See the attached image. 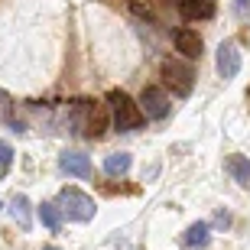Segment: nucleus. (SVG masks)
Listing matches in <instances>:
<instances>
[{
  "label": "nucleus",
  "mask_w": 250,
  "mask_h": 250,
  "mask_svg": "<svg viewBox=\"0 0 250 250\" xmlns=\"http://www.w3.org/2000/svg\"><path fill=\"white\" fill-rule=\"evenodd\" d=\"M72 127L88 140H98L107 133L111 127V111H107V104H98V101H88V98H78L72 101Z\"/></svg>",
  "instance_id": "nucleus-1"
},
{
  "label": "nucleus",
  "mask_w": 250,
  "mask_h": 250,
  "mask_svg": "<svg viewBox=\"0 0 250 250\" xmlns=\"http://www.w3.org/2000/svg\"><path fill=\"white\" fill-rule=\"evenodd\" d=\"M107 111H111L114 130H121V133H133V130H140L146 124V114L140 111V101H133L121 88L107 91Z\"/></svg>",
  "instance_id": "nucleus-2"
},
{
  "label": "nucleus",
  "mask_w": 250,
  "mask_h": 250,
  "mask_svg": "<svg viewBox=\"0 0 250 250\" xmlns=\"http://www.w3.org/2000/svg\"><path fill=\"white\" fill-rule=\"evenodd\" d=\"M59 211L68 218V221H91L94 214H98V205H94L91 195H84L82 188L75 186H65L62 192H59Z\"/></svg>",
  "instance_id": "nucleus-3"
},
{
  "label": "nucleus",
  "mask_w": 250,
  "mask_h": 250,
  "mask_svg": "<svg viewBox=\"0 0 250 250\" xmlns=\"http://www.w3.org/2000/svg\"><path fill=\"white\" fill-rule=\"evenodd\" d=\"M159 72H163V82H166L179 98H188V94H192L195 72H192V65H188V62H182V59H166Z\"/></svg>",
  "instance_id": "nucleus-4"
},
{
  "label": "nucleus",
  "mask_w": 250,
  "mask_h": 250,
  "mask_svg": "<svg viewBox=\"0 0 250 250\" xmlns=\"http://www.w3.org/2000/svg\"><path fill=\"white\" fill-rule=\"evenodd\" d=\"M140 111L146 114V121H163L172 111V101H169V94L159 84H146L140 91Z\"/></svg>",
  "instance_id": "nucleus-5"
},
{
  "label": "nucleus",
  "mask_w": 250,
  "mask_h": 250,
  "mask_svg": "<svg viewBox=\"0 0 250 250\" xmlns=\"http://www.w3.org/2000/svg\"><path fill=\"white\" fill-rule=\"evenodd\" d=\"M214 65H218V75H221L224 82L237 78V72H241V49H237V42H234V39H228V42H221V46H218Z\"/></svg>",
  "instance_id": "nucleus-6"
},
{
  "label": "nucleus",
  "mask_w": 250,
  "mask_h": 250,
  "mask_svg": "<svg viewBox=\"0 0 250 250\" xmlns=\"http://www.w3.org/2000/svg\"><path fill=\"white\" fill-rule=\"evenodd\" d=\"M176 52H182V59H198L202 56V36L195 33V29H188V26H182V29H176Z\"/></svg>",
  "instance_id": "nucleus-7"
},
{
  "label": "nucleus",
  "mask_w": 250,
  "mask_h": 250,
  "mask_svg": "<svg viewBox=\"0 0 250 250\" xmlns=\"http://www.w3.org/2000/svg\"><path fill=\"white\" fill-rule=\"evenodd\" d=\"M182 20H211L214 17V0H176Z\"/></svg>",
  "instance_id": "nucleus-8"
},
{
  "label": "nucleus",
  "mask_w": 250,
  "mask_h": 250,
  "mask_svg": "<svg viewBox=\"0 0 250 250\" xmlns=\"http://www.w3.org/2000/svg\"><path fill=\"white\" fill-rule=\"evenodd\" d=\"M208 241H211V224H208V221L188 224V231L182 234V244H186V250H205V247H208Z\"/></svg>",
  "instance_id": "nucleus-9"
},
{
  "label": "nucleus",
  "mask_w": 250,
  "mask_h": 250,
  "mask_svg": "<svg viewBox=\"0 0 250 250\" xmlns=\"http://www.w3.org/2000/svg\"><path fill=\"white\" fill-rule=\"evenodd\" d=\"M59 166H62V172L78 176V179H88V176H91V159L84 156V153H62Z\"/></svg>",
  "instance_id": "nucleus-10"
},
{
  "label": "nucleus",
  "mask_w": 250,
  "mask_h": 250,
  "mask_svg": "<svg viewBox=\"0 0 250 250\" xmlns=\"http://www.w3.org/2000/svg\"><path fill=\"white\" fill-rule=\"evenodd\" d=\"M224 169L231 172V179L237 182V186L250 188V159L241 156V153H231V156L224 159Z\"/></svg>",
  "instance_id": "nucleus-11"
},
{
  "label": "nucleus",
  "mask_w": 250,
  "mask_h": 250,
  "mask_svg": "<svg viewBox=\"0 0 250 250\" xmlns=\"http://www.w3.org/2000/svg\"><path fill=\"white\" fill-rule=\"evenodd\" d=\"M10 214H13V221H17L23 231L33 224V218H29V198H26V195H13V198H10Z\"/></svg>",
  "instance_id": "nucleus-12"
},
{
  "label": "nucleus",
  "mask_w": 250,
  "mask_h": 250,
  "mask_svg": "<svg viewBox=\"0 0 250 250\" xmlns=\"http://www.w3.org/2000/svg\"><path fill=\"white\" fill-rule=\"evenodd\" d=\"M130 166H133L130 153H111V156L104 159V172H107V176H127Z\"/></svg>",
  "instance_id": "nucleus-13"
},
{
  "label": "nucleus",
  "mask_w": 250,
  "mask_h": 250,
  "mask_svg": "<svg viewBox=\"0 0 250 250\" xmlns=\"http://www.w3.org/2000/svg\"><path fill=\"white\" fill-rule=\"evenodd\" d=\"M36 211H39V218H42V224H46L49 231H59V228H62V211H59V205L42 202Z\"/></svg>",
  "instance_id": "nucleus-14"
},
{
  "label": "nucleus",
  "mask_w": 250,
  "mask_h": 250,
  "mask_svg": "<svg viewBox=\"0 0 250 250\" xmlns=\"http://www.w3.org/2000/svg\"><path fill=\"white\" fill-rule=\"evenodd\" d=\"M10 166H13V146L0 140V179L10 172Z\"/></svg>",
  "instance_id": "nucleus-15"
},
{
  "label": "nucleus",
  "mask_w": 250,
  "mask_h": 250,
  "mask_svg": "<svg viewBox=\"0 0 250 250\" xmlns=\"http://www.w3.org/2000/svg\"><path fill=\"white\" fill-rule=\"evenodd\" d=\"M234 10L237 17H250V0H234Z\"/></svg>",
  "instance_id": "nucleus-16"
},
{
  "label": "nucleus",
  "mask_w": 250,
  "mask_h": 250,
  "mask_svg": "<svg viewBox=\"0 0 250 250\" xmlns=\"http://www.w3.org/2000/svg\"><path fill=\"white\" fill-rule=\"evenodd\" d=\"M130 10H133L137 17H146V20H153V10H149V7H140V3H130Z\"/></svg>",
  "instance_id": "nucleus-17"
},
{
  "label": "nucleus",
  "mask_w": 250,
  "mask_h": 250,
  "mask_svg": "<svg viewBox=\"0 0 250 250\" xmlns=\"http://www.w3.org/2000/svg\"><path fill=\"white\" fill-rule=\"evenodd\" d=\"M214 221H218V224H224V228H228V224H231V218H228V211H218V218H214Z\"/></svg>",
  "instance_id": "nucleus-18"
},
{
  "label": "nucleus",
  "mask_w": 250,
  "mask_h": 250,
  "mask_svg": "<svg viewBox=\"0 0 250 250\" xmlns=\"http://www.w3.org/2000/svg\"><path fill=\"white\" fill-rule=\"evenodd\" d=\"M0 101H7V91H3V88H0Z\"/></svg>",
  "instance_id": "nucleus-19"
},
{
  "label": "nucleus",
  "mask_w": 250,
  "mask_h": 250,
  "mask_svg": "<svg viewBox=\"0 0 250 250\" xmlns=\"http://www.w3.org/2000/svg\"><path fill=\"white\" fill-rule=\"evenodd\" d=\"M42 250H59V247H52V244H49V247H42Z\"/></svg>",
  "instance_id": "nucleus-20"
},
{
  "label": "nucleus",
  "mask_w": 250,
  "mask_h": 250,
  "mask_svg": "<svg viewBox=\"0 0 250 250\" xmlns=\"http://www.w3.org/2000/svg\"><path fill=\"white\" fill-rule=\"evenodd\" d=\"M0 208H3V202H0Z\"/></svg>",
  "instance_id": "nucleus-21"
}]
</instances>
